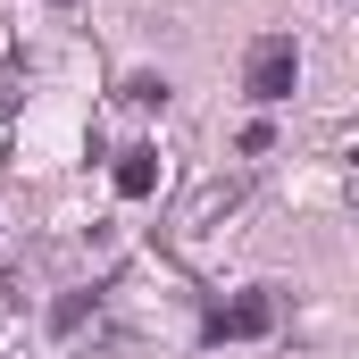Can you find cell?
I'll return each mask as SVG.
<instances>
[{"label":"cell","instance_id":"cell-1","mask_svg":"<svg viewBox=\"0 0 359 359\" xmlns=\"http://www.w3.org/2000/svg\"><path fill=\"white\" fill-rule=\"evenodd\" d=\"M243 92H251L259 109L292 100V92H301V42H292V34H259L251 59H243Z\"/></svg>","mask_w":359,"mask_h":359},{"label":"cell","instance_id":"cell-2","mask_svg":"<svg viewBox=\"0 0 359 359\" xmlns=\"http://www.w3.org/2000/svg\"><path fill=\"white\" fill-rule=\"evenodd\" d=\"M243 201H251V184H243V176H201V184L176 201V243H192V234H217L226 217H243Z\"/></svg>","mask_w":359,"mask_h":359},{"label":"cell","instance_id":"cell-7","mask_svg":"<svg viewBox=\"0 0 359 359\" xmlns=\"http://www.w3.org/2000/svg\"><path fill=\"white\" fill-rule=\"evenodd\" d=\"M50 8H67V0H50Z\"/></svg>","mask_w":359,"mask_h":359},{"label":"cell","instance_id":"cell-5","mask_svg":"<svg viewBox=\"0 0 359 359\" xmlns=\"http://www.w3.org/2000/svg\"><path fill=\"white\" fill-rule=\"evenodd\" d=\"M92 318H100V292H92V284H76V292H59V301H50V334H59V343H67V334H84Z\"/></svg>","mask_w":359,"mask_h":359},{"label":"cell","instance_id":"cell-4","mask_svg":"<svg viewBox=\"0 0 359 359\" xmlns=\"http://www.w3.org/2000/svg\"><path fill=\"white\" fill-rule=\"evenodd\" d=\"M159 176H168V168H159V151H151V142H126V151H117V201H151Z\"/></svg>","mask_w":359,"mask_h":359},{"label":"cell","instance_id":"cell-6","mask_svg":"<svg viewBox=\"0 0 359 359\" xmlns=\"http://www.w3.org/2000/svg\"><path fill=\"white\" fill-rule=\"evenodd\" d=\"M168 76H126V109H168Z\"/></svg>","mask_w":359,"mask_h":359},{"label":"cell","instance_id":"cell-3","mask_svg":"<svg viewBox=\"0 0 359 359\" xmlns=\"http://www.w3.org/2000/svg\"><path fill=\"white\" fill-rule=\"evenodd\" d=\"M276 318H284L276 284H251V292H234V301H217V309H209V343H268Z\"/></svg>","mask_w":359,"mask_h":359}]
</instances>
